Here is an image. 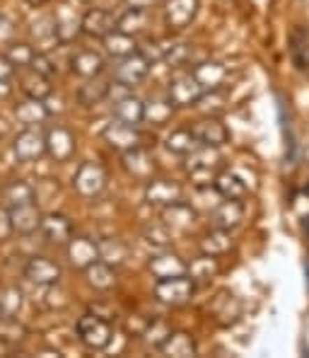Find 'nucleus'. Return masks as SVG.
I'll list each match as a JSON object with an SVG mask.
<instances>
[{"mask_svg": "<svg viewBox=\"0 0 309 358\" xmlns=\"http://www.w3.org/2000/svg\"><path fill=\"white\" fill-rule=\"evenodd\" d=\"M75 334H77V341H80L87 351H104L114 339L112 322L104 320L102 315H97V313L82 315L75 324Z\"/></svg>", "mask_w": 309, "mask_h": 358, "instance_id": "f257e3e1", "label": "nucleus"}, {"mask_svg": "<svg viewBox=\"0 0 309 358\" xmlns=\"http://www.w3.org/2000/svg\"><path fill=\"white\" fill-rule=\"evenodd\" d=\"M213 315H216V317H229V322H232L234 317H239V303L232 296L223 293V296L213 303Z\"/></svg>", "mask_w": 309, "mask_h": 358, "instance_id": "a18cd8bd", "label": "nucleus"}, {"mask_svg": "<svg viewBox=\"0 0 309 358\" xmlns=\"http://www.w3.org/2000/svg\"><path fill=\"white\" fill-rule=\"evenodd\" d=\"M104 68H107V59L94 49H82V51H77V54H73V59H70V71L75 73V76L85 78V80L87 78L102 76Z\"/></svg>", "mask_w": 309, "mask_h": 358, "instance_id": "412c9836", "label": "nucleus"}, {"mask_svg": "<svg viewBox=\"0 0 309 358\" xmlns=\"http://www.w3.org/2000/svg\"><path fill=\"white\" fill-rule=\"evenodd\" d=\"M13 152L17 162H36L46 155V141L41 129H24L15 136Z\"/></svg>", "mask_w": 309, "mask_h": 358, "instance_id": "6e6552de", "label": "nucleus"}, {"mask_svg": "<svg viewBox=\"0 0 309 358\" xmlns=\"http://www.w3.org/2000/svg\"><path fill=\"white\" fill-rule=\"evenodd\" d=\"M20 90L31 99H46L54 92V85H51V78L41 76V73L31 71L27 66V68H20Z\"/></svg>", "mask_w": 309, "mask_h": 358, "instance_id": "393cba45", "label": "nucleus"}, {"mask_svg": "<svg viewBox=\"0 0 309 358\" xmlns=\"http://www.w3.org/2000/svg\"><path fill=\"white\" fill-rule=\"evenodd\" d=\"M29 68L31 71H36V73H41V76H46V78H54L56 73V63L49 59V54H44V51H36L34 56H31V61H29Z\"/></svg>", "mask_w": 309, "mask_h": 358, "instance_id": "49530a36", "label": "nucleus"}, {"mask_svg": "<svg viewBox=\"0 0 309 358\" xmlns=\"http://www.w3.org/2000/svg\"><path fill=\"white\" fill-rule=\"evenodd\" d=\"M193 56V46L191 44H169L165 51V63H169V68H181L188 66Z\"/></svg>", "mask_w": 309, "mask_h": 358, "instance_id": "37998d69", "label": "nucleus"}, {"mask_svg": "<svg viewBox=\"0 0 309 358\" xmlns=\"http://www.w3.org/2000/svg\"><path fill=\"white\" fill-rule=\"evenodd\" d=\"M123 167L133 179H140V182H148L153 179V172H155V162L150 157V152L140 145V148H133V150H126L123 152Z\"/></svg>", "mask_w": 309, "mask_h": 358, "instance_id": "5701e85b", "label": "nucleus"}, {"mask_svg": "<svg viewBox=\"0 0 309 358\" xmlns=\"http://www.w3.org/2000/svg\"><path fill=\"white\" fill-rule=\"evenodd\" d=\"M102 44H104V49H107V54L114 56V59H123V56L138 51V41H135V36H128L119 29L109 31V34L102 39Z\"/></svg>", "mask_w": 309, "mask_h": 358, "instance_id": "7c9ffc66", "label": "nucleus"}, {"mask_svg": "<svg viewBox=\"0 0 309 358\" xmlns=\"http://www.w3.org/2000/svg\"><path fill=\"white\" fill-rule=\"evenodd\" d=\"M196 215L198 210L186 201H176L172 206H165L162 208V223L167 225L169 230H188L193 223H196Z\"/></svg>", "mask_w": 309, "mask_h": 358, "instance_id": "b1692460", "label": "nucleus"}, {"mask_svg": "<svg viewBox=\"0 0 309 358\" xmlns=\"http://www.w3.org/2000/svg\"><path fill=\"white\" fill-rule=\"evenodd\" d=\"M242 220H244V206L237 199H223V201L211 210L213 228L234 230L237 225H242Z\"/></svg>", "mask_w": 309, "mask_h": 358, "instance_id": "6ab92c4d", "label": "nucleus"}, {"mask_svg": "<svg viewBox=\"0 0 309 358\" xmlns=\"http://www.w3.org/2000/svg\"><path fill=\"white\" fill-rule=\"evenodd\" d=\"M302 228H305V233L309 235V215H305V218H302Z\"/></svg>", "mask_w": 309, "mask_h": 358, "instance_id": "5fc2aeb1", "label": "nucleus"}, {"mask_svg": "<svg viewBox=\"0 0 309 358\" xmlns=\"http://www.w3.org/2000/svg\"><path fill=\"white\" fill-rule=\"evenodd\" d=\"M22 291H20L17 286H5L3 291H0V313L5 315V317H15V315L22 310Z\"/></svg>", "mask_w": 309, "mask_h": 358, "instance_id": "ea45409f", "label": "nucleus"}, {"mask_svg": "<svg viewBox=\"0 0 309 358\" xmlns=\"http://www.w3.org/2000/svg\"><path fill=\"white\" fill-rule=\"evenodd\" d=\"M27 5H31V8H41V5L46 3V0H24Z\"/></svg>", "mask_w": 309, "mask_h": 358, "instance_id": "864d4df0", "label": "nucleus"}, {"mask_svg": "<svg viewBox=\"0 0 309 358\" xmlns=\"http://www.w3.org/2000/svg\"><path fill=\"white\" fill-rule=\"evenodd\" d=\"M186 170L188 175L196 179L198 187L211 184V179H216V167L220 165V155L216 148H196L191 155H186Z\"/></svg>", "mask_w": 309, "mask_h": 358, "instance_id": "423d86ee", "label": "nucleus"}, {"mask_svg": "<svg viewBox=\"0 0 309 358\" xmlns=\"http://www.w3.org/2000/svg\"><path fill=\"white\" fill-rule=\"evenodd\" d=\"M193 293H196V281H193L188 273L174 276V278H162L155 286V298L160 300L162 305H172V308L188 303V300L193 298Z\"/></svg>", "mask_w": 309, "mask_h": 358, "instance_id": "f03ea898", "label": "nucleus"}, {"mask_svg": "<svg viewBox=\"0 0 309 358\" xmlns=\"http://www.w3.org/2000/svg\"><path fill=\"white\" fill-rule=\"evenodd\" d=\"M51 109L44 104V99H22V102L15 104V119L17 124H22L24 129H41V126L49 121Z\"/></svg>", "mask_w": 309, "mask_h": 358, "instance_id": "f3484780", "label": "nucleus"}, {"mask_svg": "<svg viewBox=\"0 0 309 358\" xmlns=\"http://www.w3.org/2000/svg\"><path fill=\"white\" fill-rule=\"evenodd\" d=\"M150 68H153V63L145 59L140 51H133V54L119 59L116 68H114V80H119L121 85L133 90V87L143 85V83L148 80Z\"/></svg>", "mask_w": 309, "mask_h": 358, "instance_id": "7ed1b4c3", "label": "nucleus"}, {"mask_svg": "<svg viewBox=\"0 0 309 358\" xmlns=\"http://www.w3.org/2000/svg\"><path fill=\"white\" fill-rule=\"evenodd\" d=\"M24 278L29 283H34V286L54 288L61 283L63 268L54 259H49V257H31L27 264H24Z\"/></svg>", "mask_w": 309, "mask_h": 358, "instance_id": "0eeeda50", "label": "nucleus"}, {"mask_svg": "<svg viewBox=\"0 0 309 358\" xmlns=\"http://www.w3.org/2000/svg\"><path fill=\"white\" fill-rule=\"evenodd\" d=\"M206 94V90L196 83V78L191 76V71L184 73V76H176L174 80L169 83V90H167V97L169 102L176 107H193L198 104V99Z\"/></svg>", "mask_w": 309, "mask_h": 358, "instance_id": "1a4fd4ad", "label": "nucleus"}, {"mask_svg": "<svg viewBox=\"0 0 309 358\" xmlns=\"http://www.w3.org/2000/svg\"><path fill=\"white\" fill-rule=\"evenodd\" d=\"M17 36V27L8 15H0V46H8Z\"/></svg>", "mask_w": 309, "mask_h": 358, "instance_id": "de8ad7c7", "label": "nucleus"}, {"mask_svg": "<svg viewBox=\"0 0 309 358\" xmlns=\"http://www.w3.org/2000/svg\"><path fill=\"white\" fill-rule=\"evenodd\" d=\"M181 184H176L174 179H148V187H145V201L150 206L165 208L172 203L181 201Z\"/></svg>", "mask_w": 309, "mask_h": 358, "instance_id": "ddd939ff", "label": "nucleus"}, {"mask_svg": "<svg viewBox=\"0 0 309 358\" xmlns=\"http://www.w3.org/2000/svg\"><path fill=\"white\" fill-rule=\"evenodd\" d=\"M116 29L123 31V34H128V36L143 34V31L148 29V13L126 8V13L121 15V17H116Z\"/></svg>", "mask_w": 309, "mask_h": 358, "instance_id": "4c0bfd02", "label": "nucleus"}, {"mask_svg": "<svg viewBox=\"0 0 309 358\" xmlns=\"http://www.w3.org/2000/svg\"><path fill=\"white\" fill-rule=\"evenodd\" d=\"M97 252H99V259L112 266H121L130 255L128 245L119 238H107V240L97 242Z\"/></svg>", "mask_w": 309, "mask_h": 358, "instance_id": "72a5a7b5", "label": "nucleus"}, {"mask_svg": "<svg viewBox=\"0 0 309 358\" xmlns=\"http://www.w3.org/2000/svg\"><path fill=\"white\" fill-rule=\"evenodd\" d=\"M165 356H176V358H188V356H196V341H193L191 334L186 331H169L165 341L160 344V349Z\"/></svg>", "mask_w": 309, "mask_h": 358, "instance_id": "c756f323", "label": "nucleus"}, {"mask_svg": "<svg viewBox=\"0 0 309 358\" xmlns=\"http://www.w3.org/2000/svg\"><path fill=\"white\" fill-rule=\"evenodd\" d=\"M216 273H218L216 257L203 255L201 259H196L193 264H188V276H191L193 281H208V278H213Z\"/></svg>", "mask_w": 309, "mask_h": 358, "instance_id": "79ce46f5", "label": "nucleus"}, {"mask_svg": "<svg viewBox=\"0 0 309 358\" xmlns=\"http://www.w3.org/2000/svg\"><path fill=\"white\" fill-rule=\"evenodd\" d=\"M10 94H13V85H10V80H0V99H8Z\"/></svg>", "mask_w": 309, "mask_h": 358, "instance_id": "603ef678", "label": "nucleus"}, {"mask_svg": "<svg viewBox=\"0 0 309 358\" xmlns=\"http://www.w3.org/2000/svg\"><path fill=\"white\" fill-rule=\"evenodd\" d=\"M114 119L128 126L143 124V99H138L133 92H128L119 102H114Z\"/></svg>", "mask_w": 309, "mask_h": 358, "instance_id": "c85d7f7f", "label": "nucleus"}, {"mask_svg": "<svg viewBox=\"0 0 309 358\" xmlns=\"http://www.w3.org/2000/svg\"><path fill=\"white\" fill-rule=\"evenodd\" d=\"M27 339V327L17 322V317H0V341L5 344H17V341Z\"/></svg>", "mask_w": 309, "mask_h": 358, "instance_id": "a19ab883", "label": "nucleus"}, {"mask_svg": "<svg viewBox=\"0 0 309 358\" xmlns=\"http://www.w3.org/2000/svg\"><path fill=\"white\" fill-rule=\"evenodd\" d=\"M107 170L99 162H82L73 177V187L82 199H94L107 189Z\"/></svg>", "mask_w": 309, "mask_h": 358, "instance_id": "20e7f679", "label": "nucleus"}, {"mask_svg": "<svg viewBox=\"0 0 309 358\" xmlns=\"http://www.w3.org/2000/svg\"><path fill=\"white\" fill-rule=\"evenodd\" d=\"M82 271H85L87 283H90L94 291H112L116 286V266L107 264V262L97 259L87 268H82Z\"/></svg>", "mask_w": 309, "mask_h": 358, "instance_id": "bb28decb", "label": "nucleus"}, {"mask_svg": "<svg viewBox=\"0 0 309 358\" xmlns=\"http://www.w3.org/2000/svg\"><path fill=\"white\" fill-rule=\"evenodd\" d=\"M232 250V238H229V230L213 228L211 233H206L201 238V252L208 257H223Z\"/></svg>", "mask_w": 309, "mask_h": 358, "instance_id": "473e14b6", "label": "nucleus"}, {"mask_svg": "<svg viewBox=\"0 0 309 358\" xmlns=\"http://www.w3.org/2000/svg\"><path fill=\"white\" fill-rule=\"evenodd\" d=\"M191 76L196 78V83L206 90V92H211V90H220L225 85V80L229 78V71H227V66H223V63L201 61V63H193Z\"/></svg>", "mask_w": 309, "mask_h": 358, "instance_id": "a211bd4d", "label": "nucleus"}, {"mask_svg": "<svg viewBox=\"0 0 309 358\" xmlns=\"http://www.w3.org/2000/svg\"><path fill=\"white\" fill-rule=\"evenodd\" d=\"M174 114V104L169 102V97H153L148 102H143V121L153 126H162L172 119Z\"/></svg>", "mask_w": 309, "mask_h": 358, "instance_id": "2f4dec72", "label": "nucleus"}, {"mask_svg": "<svg viewBox=\"0 0 309 358\" xmlns=\"http://www.w3.org/2000/svg\"><path fill=\"white\" fill-rule=\"evenodd\" d=\"M123 3H126V8H130V10H143V13H148L160 0H123Z\"/></svg>", "mask_w": 309, "mask_h": 358, "instance_id": "3c124183", "label": "nucleus"}, {"mask_svg": "<svg viewBox=\"0 0 309 358\" xmlns=\"http://www.w3.org/2000/svg\"><path fill=\"white\" fill-rule=\"evenodd\" d=\"M167 148L174 152V155L186 157V155H191L196 148H201V145H198L196 136H193L191 126H188V129H176L167 136Z\"/></svg>", "mask_w": 309, "mask_h": 358, "instance_id": "c9c22d12", "label": "nucleus"}, {"mask_svg": "<svg viewBox=\"0 0 309 358\" xmlns=\"http://www.w3.org/2000/svg\"><path fill=\"white\" fill-rule=\"evenodd\" d=\"M39 233L44 235L46 242H51V245L66 247L68 240L73 238V223H70V218L63 213H46V215H41Z\"/></svg>", "mask_w": 309, "mask_h": 358, "instance_id": "dca6fc26", "label": "nucleus"}, {"mask_svg": "<svg viewBox=\"0 0 309 358\" xmlns=\"http://www.w3.org/2000/svg\"><path fill=\"white\" fill-rule=\"evenodd\" d=\"M46 141V155L54 162H68L77 150V138L66 126H51L44 134Z\"/></svg>", "mask_w": 309, "mask_h": 358, "instance_id": "39448f33", "label": "nucleus"}, {"mask_svg": "<svg viewBox=\"0 0 309 358\" xmlns=\"http://www.w3.org/2000/svg\"><path fill=\"white\" fill-rule=\"evenodd\" d=\"M198 8H201L198 0H167L165 3V24L174 31L186 29L188 24L196 20Z\"/></svg>", "mask_w": 309, "mask_h": 358, "instance_id": "4468645a", "label": "nucleus"}, {"mask_svg": "<svg viewBox=\"0 0 309 358\" xmlns=\"http://www.w3.org/2000/svg\"><path fill=\"white\" fill-rule=\"evenodd\" d=\"M66 252H68V262L75 268H87L92 262L99 259L97 242L90 238H75V235H73L66 245Z\"/></svg>", "mask_w": 309, "mask_h": 358, "instance_id": "4be33fe9", "label": "nucleus"}, {"mask_svg": "<svg viewBox=\"0 0 309 358\" xmlns=\"http://www.w3.org/2000/svg\"><path fill=\"white\" fill-rule=\"evenodd\" d=\"M82 3H90V0H82Z\"/></svg>", "mask_w": 309, "mask_h": 358, "instance_id": "4d7b16f0", "label": "nucleus"}, {"mask_svg": "<svg viewBox=\"0 0 309 358\" xmlns=\"http://www.w3.org/2000/svg\"><path fill=\"white\" fill-rule=\"evenodd\" d=\"M0 317H3V313H0Z\"/></svg>", "mask_w": 309, "mask_h": 358, "instance_id": "13d9d810", "label": "nucleus"}, {"mask_svg": "<svg viewBox=\"0 0 309 358\" xmlns=\"http://www.w3.org/2000/svg\"><path fill=\"white\" fill-rule=\"evenodd\" d=\"M148 271L153 273L157 281H162V278L184 276V273H188V264L181 257L172 255V252H160V255H155L148 262Z\"/></svg>", "mask_w": 309, "mask_h": 358, "instance_id": "aec40b11", "label": "nucleus"}, {"mask_svg": "<svg viewBox=\"0 0 309 358\" xmlns=\"http://www.w3.org/2000/svg\"><path fill=\"white\" fill-rule=\"evenodd\" d=\"M114 29H116V17L104 8H92L80 17V31L92 39H104Z\"/></svg>", "mask_w": 309, "mask_h": 358, "instance_id": "2eb2a0df", "label": "nucleus"}, {"mask_svg": "<svg viewBox=\"0 0 309 358\" xmlns=\"http://www.w3.org/2000/svg\"><path fill=\"white\" fill-rule=\"evenodd\" d=\"M13 238V225H10V213L8 206H0V242Z\"/></svg>", "mask_w": 309, "mask_h": 358, "instance_id": "09e8293b", "label": "nucleus"}, {"mask_svg": "<svg viewBox=\"0 0 309 358\" xmlns=\"http://www.w3.org/2000/svg\"><path fill=\"white\" fill-rule=\"evenodd\" d=\"M3 54L8 56L10 63H13V66L20 71V68H27V66H29L31 56H34L36 51H34V46H31V44H24V41H17V39H15V41H10V44L5 46Z\"/></svg>", "mask_w": 309, "mask_h": 358, "instance_id": "58836bf2", "label": "nucleus"}, {"mask_svg": "<svg viewBox=\"0 0 309 358\" xmlns=\"http://www.w3.org/2000/svg\"><path fill=\"white\" fill-rule=\"evenodd\" d=\"M107 87H109V83L99 80V76L87 78L85 85L77 90V102H80L82 107H97L99 102L107 99Z\"/></svg>", "mask_w": 309, "mask_h": 358, "instance_id": "e433bc0d", "label": "nucleus"}, {"mask_svg": "<svg viewBox=\"0 0 309 358\" xmlns=\"http://www.w3.org/2000/svg\"><path fill=\"white\" fill-rule=\"evenodd\" d=\"M15 73H17V68H15L8 56L0 51V80H13Z\"/></svg>", "mask_w": 309, "mask_h": 358, "instance_id": "8fccbe9b", "label": "nucleus"}, {"mask_svg": "<svg viewBox=\"0 0 309 358\" xmlns=\"http://www.w3.org/2000/svg\"><path fill=\"white\" fill-rule=\"evenodd\" d=\"M213 187H216V192L223 199H237V201H242L247 196V182L237 172H229V170L218 172L216 179H213Z\"/></svg>", "mask_w": 309, "mask_h": 358, "instance_id": "cd10ccee", "label": "nucleus"}, {"mask_svg": "<svg viewBox=\"0 0 309 358\" xmlns=\"http://www.w3.org/2000/svg\"><path fill=\"white\" fill-rule=\"evenodd\" d=\"M104 141L109 143V148L126 152V150H133L143 145V134L138 131V126H128L121 124V121H114L104 129Z\"/></svg>", "mask_w": 309, "mask_h": 358, "instance_id": "9d476101", "label": "nucleus"}, {"mask_svg": "<svg viewBox=\"0 0 309 358\" xmlns=\"http://www.w3.org/2000/svg\"><path fill=\"white\" fill-rule=\"evenodd\" d=\"M305 192H307V196H309V184H307V187H305Z\"/></svg>", "mask_w": 309, "mask_h": 358, "instance_id": "6e6d98bb", "label": "nucleus"}, {"mask_svg": "<svg viewBox=\"0 0 309 358\" xmlns=\"http://www.w3.org/2000/svg\"><path fill=\"white\" fill-rule=\"evenodd\" d=\"M143 240L148 242V245L157 247V250H165L172 242V230L167 228L165 223H153L143 230Z\"/></svg>", "mask_w": 309, "mask_h": 358, "instance_id": "c03bdc74", "label": "nucleus"}, {"mask_svg": "<svg viewBox=\"0 0 309 358\" xmlns=\"http://www.w3.org/2000/svg\"><path fill=\"white\" fill-rule=\"evenodd\" d=\"M3 199L10 206H20V203H29L36 201V189L31 187L29 182H22V179H13L3 187Z\"/></svg>", "mask_w": 309, "mask_h": 358, "instance_id": "f704fd0d", "label": "nucleus"}, {"mask_svg": "<svg viewBox=\"0 0 309 358\" xmlns=\"http://www.w3.org/2000/svg\"><path fill=\"white\" fill-rule=\"evenodd\" d=\"M54 34H56V41H59V44H70V41L80 34V17H75V13L68 10V5L56 8Z\"/></svg>", "mask_w": 309, "mask_h": 358, "instance_id": "a878e982", "label": "nucleus"}, {"mask_svg": "<svg viewBox=\"0 0 309 358\" xmlns=\"http://www.w3.org/2000/svg\"><path fill=\"white\" fill-rule=\"evenodd\" d=\"M10 225H13V235H22V238H29L39 230L41 223V210L36 206V201L29 203H20V206H10Z\"/></svg>", "mask_w": 309, "mask_h": 358, "instance_id": "9b49d317", "label": "nucleus"}, {"mask_svg": "<svg viewBox=\"0 0 309 358\" xmlns=\"http://www.w3.org/2000/svg\"><path fill=\"white\" fill-rule=\"evenodd\" d=\"M191 131H193V136H196L198 145H203V148H220V145H225L229 141L227 126L216 117H206V119L196 121V124L191 126Z\"/></svg>", "mask_w": 309, "mask_h": 358, "instance_id": "f8f14e48", "label": "nucleus"}]
</instances>
